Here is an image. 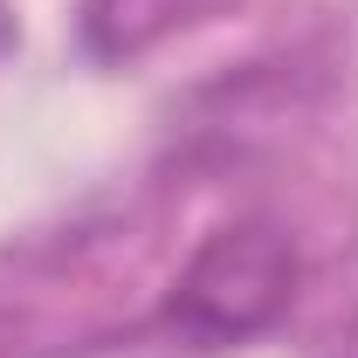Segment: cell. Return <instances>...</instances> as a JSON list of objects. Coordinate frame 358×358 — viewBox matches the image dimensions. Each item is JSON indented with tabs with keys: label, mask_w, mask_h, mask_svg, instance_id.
Returning <instances> with one entry per match:
<instances>
[{
	"label": "cell",
	"mask_w": 358,
	"mask_h": 358,
	"mask_svg": "<svg viewBox=\"0 0 358 358\" xmlns=\"http://www.w3.org/2000/svg\"><path fill=\"white\" fill-rule=\"evenodd\" d=\"M289 282H296V255L282 234L268 227H221L193 268L179 275L173 317L193 331V338H248L262 331L268 317L289 303Z\"/></svg>",
	"instance_id": "6da1fadb"
}]
</instances>
